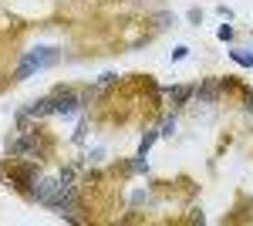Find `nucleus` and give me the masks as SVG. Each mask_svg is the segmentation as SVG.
Here are the masks:
<instances>
[{
  "instance_id": "obj_2",
  "label": "nucleus",
  "mask_w": 253,
  "mask_h": 226,
  "mask_svg": "<svg viewBox=\"0 0 253 226\" xmlns=\"http://www.w3.org/2000/svg\"><path fill=\"white\" fill-rule=\"evenodd\" d=\"M78 105H81V98L75 91H64V88H61V91L54 94V115H71Z\"/></svg>"
},
{
  "instance_id": "obj_4",
  "label": "nucleus",
  "mask_w": 253,
  "mask_h": 226,
  "mask_svg": "<svg viewBox=\"0 0 253 226\" xmlns=\"http://www.w3.org/2000/svg\"><path fill=\"white\" fill-rule=\"evenodd\" d=\"M31 118H44V115H54V98H38L31 108H27Z\"/></svg>"
},
{
  "instance_id": "obj_15",
  "label": "nucleus",
  "mask_w": 253,
  "mask_h": 226,
  "mask_svg": "<svg viewBox=\"0 0 253 226\" xmlns=\"http://www.w3.org/2000/svg\"><path fill=\"white\" fill-rule=\"evenodd\" d=\"M243 108H247V112L253 115V94H250V98H247V105H243Z\"/></svg>"
},
{
  "instance_id": "obj_14",
  "label": "nucleus",
  "mask_w": 253,
  "mask_h": 226,
  "mask_svg": "<svg viewBox=\"0 0 253 226\" xmlns=\"http://www.w3.org/2000/svg\"><path fill=\"white\" fill-rule=\"evenodd\" d=\"M189 20H193V24H203V10L193 7V10H189Z\"/></svg>"
},
{
  "instance_id": "obj_3",
  "label": "nucleus",
  "mask_w": 253,
  "mask_h": 226,
  "mask_svg": "<svg viewBox=\"0 0 253 226\" xmlns=\"http://www.w3.org/2000/svg\"><path fill=\"white\" fill-rule=\"evenodd\" d=\"M58 179H34V189H31V192H34V199H38V203H44V206H47V203H51V196H54V192H58Z\"/></svg>"
},
{
  "instance_id": "obj_11",
  "label": "nucleus",
  "mask_w": 253,
  "mask_h": 226,
  "mask_svg": "<svg viewBox=\"0 0 253 226\" xmlns=\"http://www.w3.org/2000/svg\"><path fill=\"white\" fill-rule=\"evenodd\" d=\"M156 24H159V27H169V24H175V14H159Z\"/></svg>"
},
{
  "instance_id": "obj_5",
  "label": "nucleus",
  "mask_w": 253,
  "mask_h": 226,
  "mask_svg": "<svg viewBox=\"0 0 253 226\" xmlns=\"http://www.w3.org/2000/svg\"><path fill=\"white\" fill-rule=\"evenodd\" d=\"M196 94H199V101H216V98H219V85H216V81H203V85L196 88Z\"/></svg>"
},
{
  "instance_id": "obj_9",
  "label": "nucleus",
  "mask_w": 253,
  "mask_h": 226,
  "mask_svg": "<svg viewBox=\"0 0 253 226\" xmlns=\"http://www.w3.org/2000/svg\"><path fill=\"white\" fill-rule=\"evenodd\" d=\"M172 132H175V118L169 115V118L162 122V129H159V135H172Z\"/></svg>"
},
{
  "instance_id": "obj_7",
  "label": "nucleus",
  "mask_w": 253,
  "mask_h": 226,
  "mask_svg": "<svg viewBox=\"0 0 253 226\" xmlns=\"http://www.w3.org/2000/svg\"><path fill=\"white\" fill-rule=\"evenodd\" d=\"M230 57L236 64H243V68H253V54H247V51H230Z\"/></svg>"
},
{
  "instance_id": "obj_10",
  "label": "nucleus",
  "mask_w": 253,
  "mask_h": 226,
  "mask_svg": "<svg viewBox=\"0 0 253 226\" xmlns=\"http://www.w3.org/2000/svg\"><path fill=\"white\" fill-rule=\"evenodd\" d=\"M71 179H75V169H61V176H58L61 186H71Z\"/></svg>"
},
{
  "instance_id": "obj_6",
  "label": "nucleus",
  "mask_w": 253,
  "mask_h": 226,
  "mask_svg": "<svg viewBox=\"0 0 253 226\" xmlns=\"http://www.w3.org/2000/svg\"><path fill=\"white\" fill-rule=\"evenodd\" d=\"M169 94H172V101H186L189 94H196V88H189V85H175V88H169Z\"/></svg>"
},
{
  "instance_id": "obj_13",
  "label": "nucleus",
  "mask_w": 253,
  "mask_h": 226,
  "mask_svg": "<svg viewBox=\"0 0 253 226\" xmlns=\"http://www.w3.org/2000/svg\"><path fill=\"white\" fill-rule=\"evenodd\" d=\"M186 54H189V47L182 44V47H175V51H172V61H182V57H186Z\"/></svg>"
},
{
  "instance_id": "obj_1",
  "label": "nucleus",
  "mask_w": 253,
  "mask_h": 226,
  "mask_svg": "<svg viewBox=\"0 0 253 226\" xmlns=\"http://www.w3.org/2000/svg\"><path fill=\"white\" fill-rule=\"evenodd\" d=\"M58 47H34V51H27L24 61H20V68L14 71V81H27V78L41 71V68H47V64H54L58 61Z\"/></svg>"
},
{
  "instance_id": "obj_8",
  "label": "nucleus",
  "mask_w": 253,
  "mask_h": 226,
  "mask_svg": "<svg viewBox=\"0 0 253 226\" xmlns=\"http://www.w3.org/2000/svg\"><path fill=\"white\" fill-rule=\"evenodd\" d=\"M159 132H145V138H142V145H138V155H145V152L152 149V142H156Z\"/></svg>"
},
{
  "instance_id": "obj_12",
  "label": "nucleus",
  "mask_w": 253,
  "mask_h": 226,
  "mask_svg": "<svg viewBox=\"0 0 253 226\" xmlns=\"http://www.w3.org/2000/svg\"><path fill=\"white\" fill-rule=\"evenodd\" d=\"M233 38V27H230V24H223V27H219V41H230Z\"/></svg>"
}]
</instances>
